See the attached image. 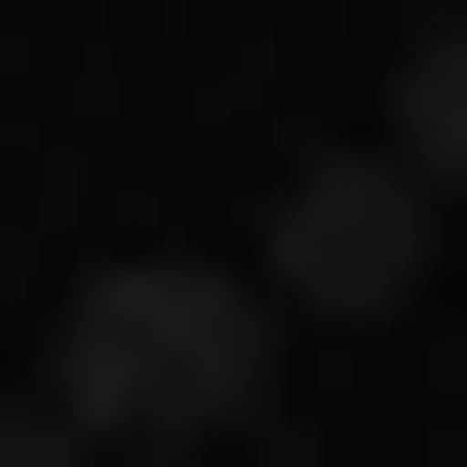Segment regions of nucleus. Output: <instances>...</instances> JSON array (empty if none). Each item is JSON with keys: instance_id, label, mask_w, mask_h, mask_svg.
Returning a JSON list of instances; mask_svg holds the SVG:
<instances>
[{"instance_id": "3", "label": "nucleus", "mask_w": 467, "mask_h": 467, "mask_svg": "<svg viewBox=\"0 0 467 467\" xmlns=\"http://www.w3.org/2000/svg\"><path fill=\"white\" fill-rule=\"evenodd\" d=\"M389 156H429V195H467V0H429V78H389Z\"/></svg>"}, {"instance_id": "2", "label": "nucleus", "mask_w": 467, "mask_h": 467, "mask_svg": "<svg viewBox=\"0 0 467 467\" xmlns=\"http://www.w3.org/2000/svg\"><path fill=\"white\" fill-rule=\"evenodd\" d=\"M429 234H467V195H429V156H389V117H350V156H312V195H273V234H234V273H273V312H312V350H350V312H429Z\"/></svg>"}, {"instance_id": "1", "label": "nucleus", "mask_w": 467, "mask_h": 467, "mask_svg": "<svg viewBox=\"0 0 467 467\" xmlns=\"http://www.w3.org/2000/svg\"><path fill=\"white\" fill-rule=\"evenodd\" d=\"M39 389H78L117 467H234V429H273V389H312V312H273V273H234V234H195V273H78V350H39Z\"/></svg>"}, {"instance_id": "4", "label": "nucleus", "mask_w": 467, "mask_h": 467, "mask_svg": "<svg viewBox=\"0 0 467 467\" xmlns=\"http://www.w3.org/2000/svg\"><path fill=\"white\" fill-rule=\"evenodd\" d=\"M0 467H117V429H78V389H0Z\"/></svg>"}]
</instances>
